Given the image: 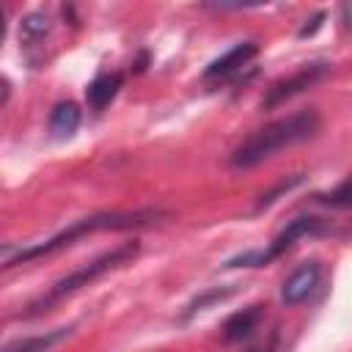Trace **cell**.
Returning a JSON list of instances; mask_svg holds the SVG:
<instances>
[{"label": "cell", "instance_id": "1", "mask_svg": "<svg viewBox=\"0 0 352 352\" xmlns=\"http://www.w3.org/2000/svg\"><path fill=\"white\" fill-rule=\"evenodd\" d=\"M322 126V118L314 107L308 110H297V113H289L278 121H270L264 124L261 129H256L253 135H248L231 154V168L236 170H248V168H256L258 162L275 157L278 151L289 148V146H297L308 138H314Z\"/></svg>", "mask_w": 352, "mask_h": 352}, {"label": "cell", "instance_id": "2", "mask_svg": "<svg viewBox=\"0 0 352 352\" xmlns=\"http://www.w3.org/2000/svg\"><path fill=\"white\" fill-rule=\"evenodd\" d=\"M165 212L162 209H126V212H96V214H88V217H80L77 223H72L69 228L58 231L55 236L38 242V245H30V248H19L16 256L6 258V267H16V264H25L30 258H38V256H47V253H55L66 245H72L74 239L85 236V234H94V231H126V228H143V226H151L157 220H162Z\"/></svg>", "mask_w": 352, "mask_h": 352}, {"label": "cell", "instance_id": "3", "mask_svg": "<svg viewBox=\"0 0 352 352\" xmlns=\"http://www.w3.org/2000/svg\"><path fill=\"white\" fill-rule=\"evenodd\" d=\"M138 250H140V242H138V239L124 242V245H116L113 250L102 253L99 258H94V261H88V264H82V267L72 270L69 275L58 278V280L52 283V289H50L41 300L30 302V305H28V311H22L19 316H36V314L47 311L55 300H60V297H66V294H72V292H77V289L88 286L91 280H96V278H99V275H104V272H110V270H116V267L126 264L129 258H135V256H138Z\"/></svg>", "mask_w": 352, "mask_h": 352}, {"label": "cell", "instance_id": "4", "mask_svg": "<svg viewBox=\"0 0 352 352\" xmlns=\"http://www.w3.org/2000/svg\"><path fill=\"white\" fill-rule=\"evenodd\" d=\"M322 228V220L319 217H294L264 250H248V253H239V256H234V258H228L226 261V267L231 270V267H264V264H270V261H275V258H280L300 236H308V234H316Z\"/></svg>", "mask_w": 352, "mask_h": 352}, {"label": "cell", "instance_id": "5", "mask_svg": "<svg viewBox=\"0 0 352 352\" xmlns=\"http://www.w3.org/2000/svg\"><path fill=\"white\" fill-rule=\"evenodd\" d=\"M324 72H327V63H322V60L300 66V69H297V72H292L289 77L275 80V82H272V85L264 91V96H261L258 107H261V110H272V107L283 104L286 99L297 96V94H300V91H305L308 85H314V82H316V80H319Z\"/></svg>", "mask_w": 352, "mask_h": 352}, {"label": "cell", "instance_id": "6", "mask_svg": "<svg viewBox=\"0 0 352 352\" xmlns=\"http://www.w3.org/2000/svg\"><path fill=\"white\" fill-rule=\"evenodd\" d=\"M319 275H322V270H319L316 261L300 264V267L283 280V286H280V300H283L286 305H297V302L308 300V294H311V292L316 289V283H319Z\"/></svg>", "mask_w": 352, "mask_h": 352}, {"label": "cell", "instance_id": "7", "mask_svg": "<svg viewBox=\"0 0 352 352\" xmlns=\"http://www.w3.org/2000/svg\"><path fill=\"white\" fill-rule=\"evenodd\" d=\"M258 52V44L256 41H239L234 44L228 52H223L220 58H214L206 69H204V77L206 80H217V77H228L234 72H239L242 66H248Z\"/></svg>", "mask_w": 352, "mask_h": 352}, {"label": "cell", "instance_id": "8", "mask_svg": "<svg viewBox=\"0 0 352 352\" xmlns=\"http://www.w3.org/2000/svg\"><path fill=\"white\" fill-rule=\"evenodd\" d=\"M264 319V305L256 302V305H248L236 314H231L223 324V338L226 341H245L253 336V330L258 327V322Z\"/></svg>", "mask_w": 352, "mask_h": 352}, {"label": "cell", "instance_id": "9", "mask_svg": "<svg viewBox=\"0 0 352 352\" xmlns=\"http://www.w3.org/2000/svg\"><path fill=\"white\" fill-rule=\"evenodd\" d=\"M121 82H124V80H121V74H116V72L96 74V77L88 82V88H85L88 107H91V110H104V107L116 99V94H118Z\"/></svg>", "mask_w": 352, "mask_h": 352}, {"label": "cell", "instance_id": "10", "mask_svg": "<svg viewBox=\"0 0 352 352\" xmlns=\"http://www.w3.org/2000/svg\"><path fill=\"white\" fill-rule=\"evenodd\" d=\"M80 126V107L74 102H58L50 113V132L55 138H72Z\"/></svg>", "mask_w": 352, "mask_h": 352}, {"label": "cell", "instance_id": "11", "mask_svg": "<svg viewBox=\"0 0 352 352\" xmlns=\"http://www.w3.org/2000/svg\"><path fill=\"white\" fill-rule=\"evenodd\" d=\"M69 327H55L50 333H41V336H28V338H16V341H8L3 346V352H47L50 346H55L60 338H66Z\"/></svg>", "mask_w": 352, "mask_h": 352}, {"label": "cell", "instance_id": "12", "mask_svg": "<svg viewBox=\"0 0 352 352\" xmlns=\"http://www.w3.org/2000/svg\"><path fill=\"white\" fill-rule=\"evenodd\" d=\"M19 33H22L28 41H38V38H44V36L50 33V16H47L44 11H30V14L22 19Z\"/></svg>", "mask_w": 352, "mask_h": 352}, {"label": "cell", "instance_id": "13", "mask_svg": "<svg viewBox=\"0 0 352 352\" xmlns=\"http://www.w3.org/2000/svg\"><path fill=\"white\" fill-rule=\"evenodd\" d=\"M300 182H302V173H294V176H289V179H280L275 187H270L267 192H261V195H258V201H256V212H261V209L272 206V204H275L280 195H286L289 190H294Z\"/></svg>", "mask_w": 352, "mask_h": 352}, {"label": "cell", "instance_id": "14", "mask_svg": "<svg viewBox=\"0 0 352 352\" xmlns=\"http://www.w3.org/2000/svg\"><path fill=\"white\" fill-rule=\"evenodd\" d=\"M319 201L327 206H336V209H349L352 206V176L344 179L338 187H333L327 195H319Z\"/></svg>", "mask_w": 352, "mask_h": 352}, {"label": "cell", "instance_id": "15", "mask_svg": "<svg viewBox=\"0 0 352 352\" xmlns=\"http://www.w3.org/2000/svg\"><path fill=\"white\" fill-rule=\"evenodd\" d=\"M231 292H234V289H231V286H226V289H209V292L198 294V297H195V300L187 305V311H184V319H187V316H192V314H198V311H204L206 305H212V302H217V300H226Z\"/></svg>", "mask_w": 352, "mask_h": 352}, {"label": "cell", "instance_id": "16", "mask_svg": "<svg viewBox=\"0 0 352 352\" xmlns=\"http://www.w3.org/2000/svg\"><path fill=\"white\" fill-rule=\"evenodd\" d=\"M324 16H327L324 11H316V14L311 16V19H305V25H302V28L297 30V36H300V38H308V36H314V33H316V30L322 28V22H324Z\"/></svg>", "mask_w": 352, "mask_h": 352}, {"label": "cell", "instance_id": "17", "mask_svg": "<svg viewBox=\"0 0 352 352\" xmlns=\"http://www.w3.org/2000/svg\"><path fill=\"white\" fill-rule=\"evenodd\" d=\"M275 346L272 344H267V346H253V349H248V352H272Z\"/></svg>", "mask_w": 352, "mask_h": 352}]
</instances>
